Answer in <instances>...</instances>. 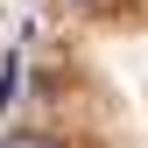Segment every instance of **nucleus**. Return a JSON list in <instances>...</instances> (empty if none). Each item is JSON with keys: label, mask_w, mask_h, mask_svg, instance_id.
I'll use <instances>...</instances> for the list:
<instances>
[{"label": "nucleus", "mask_w": 148, "mask_h": 148, "mask_svg": "<svg viewBox=\"0 0 148 148\" xmlns=\"http://www.w3.org/2000/svg\"><path fill=\"white\" fill-rule=\"evenodd\" d=\"M0 148H57L49 134H0Z\"/></svg>", "instance_id": "2"}, {"label": "nucleus", "mask_w": 148, "mask_h": 148, "mask_svg": "<svg viewBox=\"0 0 148 148\" xmlns=\"http://www.w3.org/2000/svg\"><path fill=\"white\" fill-rule=\"evenodd\" d=\"M14 92H21V57H7V64H0V120H7Z\"/></svg>", "instance_id": "1"}, {"label": "nucleus", "mask_w": 148, "mask_h": 148, "mask_svg": "<svg viewBox=\"0 0 148 148\" xmlns=\"http://www.w3.org/2000/svg\"><path fill=\"white\" fill-rule=\"evenodd\" d=\"M85 7H99V0H85Z\"/></svg>", "instance_id": "3"}]
</instances>
